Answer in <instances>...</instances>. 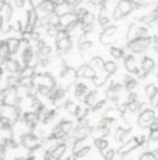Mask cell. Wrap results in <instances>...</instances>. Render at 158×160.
Wrapping results in <instances>:
<instances>
[{"label":"cell","mask_w":158,"mask_h":160,"mask_svg":"<svg viewBox=\"0 0 158 160\" xmlns=\"http://www.w3.org/2000/svg\"><path fill=\"white\" fill-rule=\"evenodd\" d=\"M147 6H149V3H146V2L136 3V2H133V0H118L116 8H115V11H113V19L119 20V19H122L124 16L130 14L133 9H141V8H147Z\"/></svg>","instance_id":"obj_1"},{"label":"cell","mask_w":158,"mask_h":160,"mask_svg":"<svg viewBox=\"0 0 158 160\" xmlns=\"http://www.w3.org/2000/svg\"><path fill=\"white\" fill-rule=\"evenodd\" d=\"M56 47H57L59 53H67V52L71 50L73 42H71V39H70V34H68L65 30L59 31V34H57V38H56Z\"/></svg>","instance_id":"obj_2"},{"label":"cell","mask_w":158,"mask_h":160,"mask_svg":"<svg viewBox=\"0 0 158 160\" xmlns=\"http://www.w3.org/2000/svg\"><path fill=\"white\" fill-rule=\"evenodd\" d=\"M152 44V39L151 38H144V39H135L132 42H129V48L132 53H141L144 50H147Z\"/></svg>","instance_id":"obj_3"},{"label":"cell","mask_w":158,"mask_h":160,"mask_svg":"<svg viewBox=\"0 0 158 160\" xmlns=\"http://www.w3.org/2000/svg\"><path fill=\"white\" fill-rule=\"evenodd\" d=\"M154 121H155V112H154L152 109H147V110L141 112L140 117H138V124H140L141 128H147V126H151Z\"/></svg>","instance_id":"obj_4"},{"label":"cell","mask_w":158,"mask_h":160,"mask_svg":"<svg viewBox=\"0 0 158 160\" xmlns=\"http://www.w3.org/2000/svg\"><path fill=\"white\" fill-rule=\"evenodd\" d=\"M71 129H73V123H71V121H62V123H59V124L56 126L51 138H62V137L67 135Z\"/></svg>","instance_id":"obj_5"},{"label":"cell","mask_w":158,"mask_h":160,"mask_svg":"<svg viewBox=\"0 0 158 160\" xmlns=\"http://www.w3.org/2000/svg\"><path fill=\"white\" fill-rule=\"evenodd\" d=\"M138 146H140V142H138V137H135V138H132V140L126 142V143L119 148L118 156H119V157H124V156H127L130 151H133V149H135V148H138Z\"/></svg>","instance_id":"obj_6"},{"label":"cell","mask_w":158,"mask_h":160,"mask_svg":"<svg viewBox=\"0 0 158 160\" xmlns=\"http://www.w3.org/2000/svg\"><path fill=\"white\" fill-rule=\"evenodd\" d=\"M76 76L78 78H90V79H95L96 78V73H95V68H92L90 65L87 64H82L79 67V70L76 72Z\"/></svg>","instance_id":"obj_7"},{"label":"cell","mask_w":158,"mask_h":160,"mask_svg":"<svg viewBox=\"0 0 158 160\" xmlns=\"http://www.w3.org/2000/svg\"><path fill=\"white\" fill-rule=\"evenodd\" d=\"M76 20V14L74 12H64L62 16H60V27H59V31H62V30H65L70 23H73Z\"/></svg>","instance_id":"obj_8"},{"label":"cell","mask_w":158,"mask_h":160,"mask_svg":"<svg viewBox=\"0 0 158 160\" xmlns=\"http://www.w3.org/2000/svg\"><path fill=\"white\" fill-rule=\"evenodd\" d=\"M124 67L130 73H136V70L140 68V67H136V62H135V56L133 54H129V56L124 58Z\"/></svg>","instance_id":"obj_9"},{"label":"cell","mask_w":158,"mask_h":160,"mask_svg":"<svg viewBox=\"0 0 158 160\" xmlns=\"http://www.w3.org/2000/svg\"><path fill=\"white\" fill-rule=\"evenodd\" d=\"M39 8H41L45 14H53L54 9H56V5H54L53 2H50V0H44V2H41Z\"/></svg>","instance_id":"obj_10"},{"label":"cell","mask_w":158,"mask_h":160,"mask_svg":"<svg viewBox=\"0 0 158 160\" xmlns=\"http://www.w3.org/2000/svg\"><path fill=\"white\" fill-rule=\"evenodd\" d=\"M96 98H98V92H89L85 97H84V103H85V106L89 107H95L96 104Z\"/></svg>","instance_id":"obj_11"},{"label":"cell","mask_w":158,"mask_h":160,"mask_svg":"<svg viewBox=\"0 0 158 160\" xmlns=\"http://www.w3.org/2000/svg\"><path fill=\"white\" fill-rule=\"evenodd\" d=\"M138 28H140V27H136V23H130V25H129L127 36H126L129 42H132V41H135V39L138 38Z\"/></svg>","instance_id":"obj_12"},{"label":"cell","mask_w":158,"mask_h":160,"mask_svg":"<svg viewBox=\"0 0 158 160\" xmlns=\"http://www.w3.org/2000/svg\"><path fill=\"white\" fill-rule=\"evenodd\" d=\"M136 86H138V82H136L135 78H132V76H126V78H124V87H126V90H129L130 93L135 90Z\"/></svg>","instance_id":"obj_13"},{"label":"cell","mask_w":158,"mask_h":160,"mask_svg":"<svg viewBox=\"0 0 158 160\" xmlns=\"http://www.w3.org/2000/svg\"><path fill=\"white\" fill-rule=\"evenodd\" d=\"M87 93H89V89H87V86H85L84 82L76 84V87H74V95H76L78 98H84Z\"/></svg>","instance_id":"obj_14"},{"label":"cell","mask_w":158,"mask_h":160,"mask_svg":"<svg viewBox=\"0 0 158 160\" xmlns=\"http://www.w3.org/2000/svg\"><path fill=\"white\" fill-rule=\"evenodd\" d=\"M154 67H155V61H154L152 58L144 56V58H143V61H141V68H143V70H146V72H151Z\"/></svg>","instance_id":"obj_15"},{"label":"cell","mask_w":158,"mask_h":160,"mask_svg":"<svg viewBox=\"0 0 158 160\" xmlns=\"http://www.w3.org/2000/svg\"><path fill=\"white\" fill-rule=\"evenodd\" d=\"M144 90H146V97H147L151 101H152V100L158 95V89H157V86H155V84H147Z\"/></svg>","instance_id":"obj_16"},{"label":"cell","mask_w":158,"mask_h":160,"mask_svg":"<svg viewBox=\"0 0 158 160\" xmlns=\"http://www.w3.org/2000/svg\"><path fill=\"white\" fill-rule=\"evenodd\" d=\"M65 149H67V146L62 143V145H59L54 151L51 152V160H57V159H60L62 156H64V152H65Z\"/></svg>","instance_id":"obj_17"},{"label":"cell","mask_w":158,"mask_h":160,"mask_svg":"<svg viewBox=\"0 0 158 160\" xmlns=\"http://www.w3.org/2000/svg\"><path fill=\"white\" fill-rule=\"evenodd\" d=\"M104 65H105V62H104V59L101 58V56H95V58H92V61H90V67L92 68H104Z\"/></svg>","instance_id":"obj_18"},{"label":"cell","mask_w":158,"mask_h":160,"mask_svg":"<svg viewBox=\"0 0 158 160\" xmlns=\"http://www.w3.org/2000/svg\"><path fill=\"white\" fill-rule=\"evenodd\" d=\"M95 146H96L99 151L104 152V151L108 149V142H107L105 138H96V140H95Z\"/></svg>","instance_id":"obj_19"},{"label":"cell","mask_w":158,"mask_h":160,"mask_svg":"<svg viewBox=\"0 0 158 160\" xmlns=\"http://www.w3.org/2000/svg\"><path fill=\"white\" fill-rule=\"evenodd\" d=\"M84 148H85V142H84V140H76V142H74V145H73V154H74V156H78Z\"/></svg>","instance_id":"obj_20"},{"label":"cell","mask_w":158,"mask_h":160,"mask_svg":"<svg viewBox=\"0 0 158 160\" xmlns=\"http://www.w3.org/2000/svg\"><path fill=\"white\" fill-rule=\"evenodd\" d=\"M79 28H82V23L79 22V20H74L73 23H70L67 28H65V31L68 33V34H71V33H74L76 30H79Z\"/></svg>","instance_id":"obj_21"},{"label":"cell","mask_w":158,"mask_h":160,"mask_svg":"<svg viewBox=\"0 0 158 160\" xmlns=\"http://www.w3.org/2000/svg\"><path fill=\"white\" fill-rule=\"evenodd\" d=\"M104 70H105V73H107V76H110V75H113L115 72H116V64L115 62H105V65H104Z\"/></svg>","instance_id":"obj_22"},{"label":"cell","mask_w":158,"mask_h":160,"mask_svg":"<svg viewBox=\"0 0 158 160\" xmlns=\"http://www.w3.org/2000/svg\"><path fill=\"white\" fill-rule=\"evenodd\" d=\"M110 54L115 59H121V58H124V50L122 48H118V47H112L110 48Z\"/></svg>","instance_id":"obj_23"},{"label":"cell","mask_w":158,"mask_h":160,"mask_svg":"<svg viewBox=\"0 0 158 160\" xmlns=\"http://www.w3.org/2000/svg\"><path fill=\"white\" fill-rule=\"evenodd\" d=\"M129 132H130V129H129V128H127V129L118 128V129H116V140H118V142H122V140H124V137H126Z\"/></svg>","instance_id":"obj_24"},{"label":"cell","mask_w":158,"mask_h":160,"mask_svg":"<svg viewBox=\"0 0 158 160\" xmlns=\"http://www.w3.org/2000/svg\"><path fill=\"white\" fill-rule=\"evenodd\" d=\"M127 104V110H130V112H138L140 109H141V103L140 101H130V103H126Z\"/></svg>","instance_id":"obj_25"},{"label":"cell","mask_w":158,"mask_h":160,"mask_svg":"<svg viewBox=\"0 0 158 160\" xmlns=\"http://www.w3.org/2000/svg\"><path fill=\"white\" fill-rule=\"evenodd\" d=\"M116 30H118V28H116L115 25H108V27H105L104 28V31H103V33H104L105 36L112 38V36H115V34H116Z\"/></svg>","instance_id":"obj_26"},{"label":"cell","mask_w":158,"mask_h":160,"mask_svg":"<svg viewBox=\"0 0 158 160\" xmlns=\"http://www.w3.org/2000/svg\"><path fill=\"white\" fill-rule=\"evenodd\" d=\"M65 2V5L68 6V8H71V9H78L79 8V3H81V0H64Z\"/></svg>","instance_id":"obj_27"},{"label":"cell","mask_w":158,"mask_h":160,"mask_svg":"<svg viewBox=\"0 0 158 160\" xmlns=\"http://www.w3.org/2000/svg\"><path fill=\"white\" fill-rule=\"evenodd\" d=\"M74 115H76L78 118L84 120V117L87 115V109H84V107H78V109H76V112H74Z\"/></svg>","instance_id":"obj_28"},{"label":"cell","mask_w":158,"mask_h":160,"mask_svg":"<svg viewBox=\"0 0 158 160\" xmlns=\"http://www.w3.org/2000/svg\"><path fill=\"white\" fill-rule=\"evenodd\" d=\"M140 160H158V159L154 152H144V154L140 157Z\"/></svg>","instance_id":"obj_29"},{"label":"cell","mask_w":158,"mask_h":160,"mask_svg":"<svg viewBox=\"0 0 158 160\" xmlns=\"http://www.w3.org/2000/svg\"><path fill=\"white\" fill-rule=\"evenodd\" d=\"M103 156H104L105 160H113L115 159V151L113 149H107V151L103 152Z\"/></svg>","instance_id":"obj_30"},{"label":"cell","mask_w":158,"mask_h":160,"mask_svg":"<svg viewBox=\"0 0 158 160\" xmlns=\"http://www.w3.org/2000/svg\"><path fill=\"white\" fill-rule=\"evenodd\" d=\"M65 107H67V110H68L70 113L76 112V109H78V107H76V104H74V103H73L71 100H68V101H67V104H65Z\"/></svg>","instance_id":"obj_31"},{"label":"cell","mask_w":158,"mask_h":160,"mask_svg":"<svg viewBox=\"0 0 158 160\" xmlns=\"http://www.w3.org/2000/svg\"><path fill=\"white\" fill-rule=\"evenodd\" d=\"M149 73H151V72H146V70H143V68H138L135 75H136V76H138L140 79H143V78H146V76H147Z\"/></svg>","instance_id":"obj_32"},{"label":"cell","mask_w":158,"mask_h":160,"mask_svg":"<svg viewBox=\"0 0 158 160\" xmlns=\"http://www.w3.org/2000/svg\"><path fill=\"white\" fill-rule=\"evenodd\" d=\"M99 42H101L103 45H107V44H110V38L105 36L104 33H101V34H99Z\"/></svg>","instance_id":"obj_33"},{"label":"cell","mask_w":158,"mask_h":160,"mask_svg":"<svg viewBox=\"0 0 158 160\" xmlns=\"http://www.w3.org/2000/svg\"><path fill=\"white\" fill-rule=\"evenodd\" d=\"M149 140H151V142H157V140H158V129H154V131H151Z\"/></svg>","instance_id":"obj_34"},{"label":"cell","mask_w":158,"mask_h":160,"mask_svg":"<svg viewBox=\"0 0 158 160\" xmlns=\"http://www.w3.org/2000/svg\"><path fill=\"white\" fill-rule=\"evenodd\" d=\"M17 45H19V42L16 41V39H12V41H9V50L14 53L16 50H17Z\"/></svg>","instance_id":"obj_35"},{"label":"cell","mask_w":158,"mask_h":160,"mask_svg":"<svg viewBox=\"0 0 158 160\" xmlns=\"http://www.w3.org/2000/svg\"><path fill=\"white\" fill-rule=\"evenodd\" d=\"M34 73V67H28L25 72H23V76H31Z\"/></svg>","instance_id":"obj_36"},{"label":"cell","mask_w":158,"mask_h":160,"mask_svg":"<svg viewBox=\"0 0 158 160\" xmlns=\"http://www.w3.org/2000/svg\"><path fill=\"white\" fill-rule=\"evenodd\" d=\"M105 104V101H99V103H96L95 104V107H93V110H98V109H101V107Z\"/></svg>","instance_id":"obj_37"},{"label":"cell","mask_w":158,"mask_h":160,"mask_svg":"<svg viewBox=\"0 0 158 160\" xmlns=\"http://www.w3.org/2000/svg\"><path fill=\"white\" fill-rule=\"evenodd\" d=\"M53 117H54V112H48V113H47V115H45V121H50V120H51Z\"/></svg>","instance_id":"obj_38"},{"label":"cell","mask_w":158,"mask_h":160,"mask_svg":"<svg viewBox=\"0 0 158 160\" xmlns=\"http://www.w3.org/2000/svg\"><path fill=\"white\" fill-rule=\"evenodd\" d=\"M95 6H101V0H90Z\"/></svg>","instance_id":"obj_39"},{"label":"cell","mask_w":158,"mask_h":160,"mask_svg":"<svg viewBox=\"0 0 158 160\" xmlns=\"http://www.w3.org/2000/svg\"><path fill=\"white\" fill-rule=\"evenodd\" d=\"M50 2H53L54 5H60V3H64V0H50Z\"/></svg>","instance_id":"obj_40"},{"label":"cell","mask_w":158,"mask_h":160,"mask_svg":"<svg viewBox=\"0 0 158 160\" xmlns=\"http://www.w3.org/2000/svg\"><path fill=\"white\" fill-rule=\"evenodd\" d=\"M107 2V0H101V6H104V3Z\"/></svg>","instance_id":"obj_41"},{"label":"cell","mask_w":158,"mask_h":160,"mask_svg":"<svg viewBox=\"0 0 158 160\" xmlns=\"http://www.w3.org/2000/svg\"><path fill=\"white\" fill-rule=\"evenodd\" d=\"M155 154H157V156H158V149H157V151H155Z\"/></svg>","instance_id":"obj_42"},{"label":"cell","mask_w":158,"mask_h":160,"mask_svg":"<svg viewBox=\"0 0 158 160\" xmlns=\"http://www.w3.org/2000/svg\"><path fill=\"white\" fill-rule=\"evenodd\" d=\"M157 76H158V73H157Z\"/></svg>","instance_id":"obj_43"}]
</instances>
